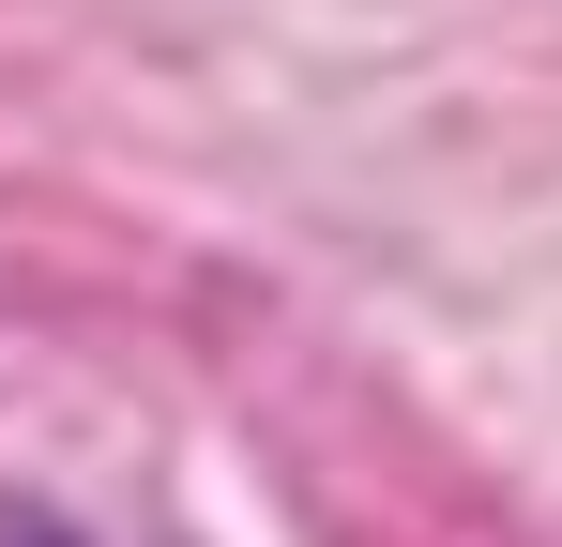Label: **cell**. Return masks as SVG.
I'll return each mask as SVG.
<instances>
[{
    "label": "cell",
    "instance_id": "obj_1",
    "mask_svg": "<svg viewBox=\"0 0 562 547\" xmlns=\"http://www.w3.org/2000/svg\"><path fill=\"white\" fill-rule=\"evenodd\" d=\"M0 547H61V533H46V517H0Z\"/></svg>",
    "mask_w": 562,
    "mask_h": 547
}]
</instances>
